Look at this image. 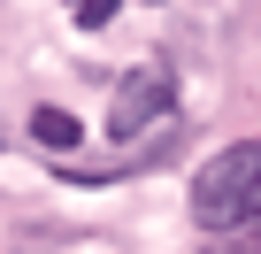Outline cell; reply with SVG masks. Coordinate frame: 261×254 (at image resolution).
Masks as SVG:
<instances>
[{
	"label": "cell",
	"instance_id": "obj_1",
	"mask_svg": "<svg viewBox=\"0 0 261 254\" xmlns=\"http://www.w3.org/2000/svg\"><path fill=\"white\" fill-rule=\"evenodd\" d=\"M192 223L200 231H246L261 223V139H230L192 177Z\"/></svg>",
	"mask_w": 261,
	"mask_h": 254
},
{
	"label": "cell",
	"instance_id": "obj_2",
	"mask_svg": "<svg viewBox=\"0 0 261 254\" xmlns=\"http://www.w3.org/2000/svg\"><path fill=\"white\" fill-rule=\"evenodd\" d=\"M169 108H177V77H169L162 62H146V70H123V77H115V100H108V139L162 131V123H169Z\"/></svg>",
	"mask_w": 261,
	"mask_h": 254
},
{
	"label": "cell",
	"instance_id": "obj_3",
	"mask_svg": "<svg viewBox=\"0 0 261 254\" xmlns=\"http://www.w3.org/2000/svg\"><path fill=\"white\" fill-rule=\"evenodd\" d=\"M31 139H39V147H54V154H69L85 131H77V116H62V108H39V116H31Z\"/></svg>",
	"mask_w": 261,
	"mask_h": 254
},
{
	"label": "cell",
	"instance_id": "obj_4",
	"mask_svg": "<svg viewBox=\"0 0 261 254\" xmlns=\"http://www.w3.org/2000/svg\"><path fill=\"white\" fill-rule=\"evenodd\" d=\"M115 8H123V0H69V16H77L85 31H100V24L115 16Z\"/></svg>",
	"mask_w": 261,
	"mask_h": 254
}]
</instances>
